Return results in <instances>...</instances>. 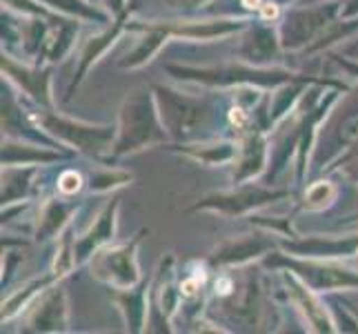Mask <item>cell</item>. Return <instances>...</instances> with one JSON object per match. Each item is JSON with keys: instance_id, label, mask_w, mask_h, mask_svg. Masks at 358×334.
<instances>
[{"instance_id": "27", "label": "cell", "mask_w": 358, "mask_h": 334, "mask_svg": "<svg viewBox=\"0 0 358 334\" xmlns=\"http://www.w3.org/2000/svg\"><path fill=\"white\" fill-rule=\"evenodd\" d=\"M336 194H338V188L331 181L312 183L303 194L301 209H307V212H320V209L329 207L336 201Z\"/></svg>"}, {"instance_id": "9", "label": "cell", "mask_w": 358, "mask_h": 334, "mask_svg": "<svg viewBox=\"0 0 358 334\" xmlns=\"http://www.w3.org/2000/svg\"><path fill=\"white\" fill-rule=\"evenodd\" d=\"M69 323V307H67V292L63 286H49L38 299L29 305L27 332H65Z\"/></svg>"}, {"instance_id": "34", "label": "cell", "mask_w": 358, "mask_h": 334, "mask_svg": "<svg viewBox=\"0 0 358 334\" xmlns=\"http://www.w3.org/2000/svg\"><path fill=\"white\" fill-rule=\"evenodd\" d=\"M336 63L341 67H345L348 71H352V74H358V65H352V63H348V60H343V58H336Z\"/></svg>"}, {"instance_id": "8", "label": "cell", "mask_w": 358, "mask_h": 334, "mask_svg": "<svg viewBox=\"0 0 358 334\" xmlns=\"http://www.w3.org/2000/svg\"><path fill=\"white\" fill-rule=\"evenodd\" d=\"M282 199H289V190H271V188H265V185L243 183V185H236V190H231V192L205 196V199L196 203L192 209H209V212H216L223 216H243L256 207H263V205L276 203Z\"/></svg>"}, {"instance_id": "18", "label": "cell", "mask_w": 358, "mask_h": 334, "mask_svg": "<svg viewBox=\"0 0 358 334\" xmlns=\"http://www.w3.org/2000/svg\"><path fill=\"white\" fill-rule=\"evenodd\" d=\"M127 29L143 32L145 36H143V41L118 63L122 69H138V67L147 65L160 52V47H163L171 39V36L158 25V20H150V22H147V20H141V22L134 20L131 25L127 22Z\"/></svg>"}, {"instance_id": "21", "label": "cell", "mask_w": 358, "mask_h": 334, "mask_svg": "<svg viewBox=\"0 0 358 334\" xmlns=\"http://www.w3.org/2000/svg\"><path fill=\"white\" fill-rule=\"evenodd\" d=\"M152 290V283H138V286L109 292L112 301L120 307V312L125 314V323L129 332H143L145 330V319H147V294Z\"/></svg>"}, {"instance_id": "16", "label": "cell", "mask_w": 358, "mask_h": 334, "mask_svg": "<svg viewBox=\"0 0 358 334\" xmlns=\"http://www.w3.org/2000/svg\"><path fill=\"white\" fill-rule=\"evenodd\" d=\"M267 167V139L265 130L250 127L243 134L241 152L236 158V169H234V185H243L252 181Z\"/></svg>"}, {"instance_id": "32", "label": "cell", "mask_w": 358, "mask_h": 334, "mask_svg": "<svg viewBox=\"0 0 358 334\" xmlns=\"http://www.w3.org/2000/svg\"><path fill=\"white\" fill-rule=\"evenodd\" d=\"M105 3H107V9H112V14H116V16L125 14V3H127V0H105Z\"/></svg>"}, {"instance_id": "33", "label": "cell", "mask_w": 358, "mask_h": 334, "mask_svg": "<svg viewBox=\"0 0 358 334\" xmlns=\"http://www.w3.org/2000/svg\"><path fill=\"white\" fill-rule=\"evenodd\" d=\"M345 5H348V7L341 11L343 18H354V16H358V0H348Z\"/></svg>"}, {"instance_id": "35", "label": "cell", "mask_w": 358, "mask_h": 334, "mask_svg": "<svg viewBox=\"0 0 358 334\" xmlns=\"http://www.w3.org/2000/svg\"><path fill=\"white\" fill-rule=\"evenodd\" d=\"M350 54H356V56H358V43H356V45H354V47L350 49Z\"/></svg>"}, {"instance_id": "14", "label": "cell", "mask_w": 358, "mask_h": 334, "mask_svg": "<svg viewBox=\"0 0 358 334\" xmlns=\"http://www.w3.org/2000/svg\"><path fill=\"white\" fill-rule=\"evenodd\" d=\"M118 207H120V199L114 196V199L103 207V212L98 214L94 225L85 232L80 239H76V261H78V265L87 263L90 258L101 250V247L109 245V241L116 237Z\"/></svg>"}, {"instance_id": "29", "label": "cell", "mask_w": 358, "mask_h": 334, "mask_svg": "<svg viewBox=\"0 0 358 334\" xmlns=\"http://www.w3.org/2000/svg\"><path fill=\"white\" fill-rule=\"evenodd\" d=\"M131 183V174L129 172H120V169H98L92 174L90 179V192L92 194H105V192H112L116 188H120V185H127Z\"/></svg>"}, {"instance_id": "3", "label": "cell", "mask_w": 358, "mask_h": 334, "mask_svg": "<svg viewBox=\"0 0 358 334\" xmlns=\"http://www.w3.org/2000/svg\"><path fill=\"white\" fill-rule=\"evenodd\" d=\"M167 74L182 83H201L205 88H280L287 83H329L316 81L310 76H299V74L280 69V67H256L250 63H229L220 67H180L167 65Z\"/></svg>"}, {"instance_id": "4", "label": "cell", "mask_w": 358, "mask_h": 334, "mask_svg": "<svg viewBox=\"0 0 358 334\" xmlns=\"http://www.w3.org/2000/svg\"><path fill=\"white\" fill-rule=\"evenodd\" d=\"M29 114L58 143L69 145L73 150L87 154L90 158L96 160L103 158L114 147L116 127L112 125H87V123L56 114L54 107H41V105L29 109Z\"/></svg>"}, {"instance_id": "6", "label": "cell", "mask_w": 358, "mask_h": 334, "mask_svg": "<svg viewBox=\"0 0 358 334\" xmlns=\"http://www.w3.org/2000/svg\"><path fill=\"white\" fill-rule=\"evenodd\" d=\"M269 267H287L301 277L314 292L358 290V272L331 263V258H299L287 254L267 256Z\"/></svg>"}, {"instance_id": "11", "label": "cell", "mask_w": 358, "mask_h": 334, "mask_svg": "<svg viewBox=\"0 0 358 334\" xmlns=\"http://www.w3.org/2000/svg\"><path fill=\"white\" fill-rule=\"evenodd\" d=\"M280 247L289 256L299 258H350L358 254V237L345 239H325V237H294L289 241L282 239Z\"/></svg>"}, {"instance_id": "28", "label": "cell", "mask_w": 358, "mask_h": 334, "mask_svg": "<svg viewBox=\"0 0 358 334\" xmlns=\"http://www.w3.org/2000/svg\"><path fill=\"white\" fill-rule=\"evenodd\" d=\"M358 29V16H354L352 20H341V22H331L329 27L318 36V39L310 45L305 47V54H314V52H320V49H325L329 45H334L338 41H345L350 39V36Z\"/></svg>"}, {"instance_id": "15", "label": "cell", "mask_w": 358, "mask_h": 334, "mask_svg": "<svg viewBox=\"0 0 358 334\" xmlns=\"http://www.w3.org/2000/svg\"><path fill=\"white\" fill-rule=\"evenodd\" d=\"M280 36L276 29L267 27V25H247V36L241 41L236 56L243 63H250L256 67H263L265 63L276 60L280 54Z\"/></svg>"}, {"instance_id": "23", "label": "cell", "mask_w": 358, "mask_h": 334, "mask_svg": "<svg viewBox=\"0 0 358 334\" xmlns=\"http://www.w3.org/2000/svg\"><path fill=\"white\" fill-rule=\"evenodd\" d=\"M178 152L187 158L196 160V163L207 165V167H218L227 163H236L241 145L229 143V141H218V143H182L178 145Z\"/></svg>"}, {"instance_id": "17", "label": "cell", "mask_w": 358, "mask_h": 334, "mask_svg": "<svg viewBox=\"0 0 358 334\" xmlns=\"http://www.w3.org/2000/svg\"><path fill=\"white\" fill-rule=\"evenodd\" d=\"M125 18H127V14L118 16L109 29H105V32H101V34H96V36H92V39H87V41L83 43V47H80V56H78V67H76V74H73L71 85H69V94H67V98L73 96L76 88L85 81V76H87V71L92 69V65H96L98 60H101V56L107 52V49L116 43V39L120 36V32L127 27V25H125Z\"/></svg>"}, {"instance_id": "26", "label": "cell", "mask_w": 358, "mask_h": 334, "mask_svg": "<svg viewBox=\"0 0 358 334\" xmlns=\"http://www.w3.org/2000/svg\"><path fill=\"white\" fill-rule=\"evenodd\" d=\"M45 7L60 11V14H67L71 18L78 20H96V22H109L107 11L98 9V5H92L90 0H38Z\"/></svg>"}, {"instance_id": "12", "label": "cell", "mask_w": 358, "mask_h": 334, "mask_svg": "<svg viewBox=\"0 0 358 334\" xmlns=\"http://www.w3.org/2000/svg\"><path fill=\"white\" fill-rule=\"evenodd\" d=\"M3 74H7L9 81H14L18 88L27 94L36 105L41 107H54L52 96V69L18 65L14 58L3 54Z\"/></svg>"}, {"instance_id": "1", "label": "cell", "mask_w": 358, "mask_h": 334, "mask_svg": "<svg viewBox=\"0 0 358 334\" xmlns=\"http://www.w3.org/2000/svg\"><path fill=\"white\" fill-rule=\"evenodd\" d=\"M169 134L160 120V111L154 90L136 88L122 101L118 111L116 141L109 158H120L127 154H136L145 147L167 143Z\"/></svg>"}, {"instance_id": "5", "label": "cell", "mask_w": 358, "mask_h": 334, "mask_svg": "<svg viewBox=\"0 0 358 334\" xmlns=\"http://www.w3.org/2000/svg\"><path fill=\"white\" fill-rule=\"evenodd\" d=\"M145 232L147 230H141L138 234H134L131 241H125L120 245L101 247V250L90 258L92 277L107 283L109 288H118V290L138 286L141 272H138V256H136V250H138Z\"/></svg>"}, {"instance_id": "22", "label": "cell", "mask_w": 358, "mask_h": 334, "mask_svg": "<svg viewBox=\"0 0 358 334\" xmlns=\"http://www.w3.org/2000/svg\"><path fill=\"white\" fill-rule=\"evenodd\" d=\"M63 154L54 147H41V143L31 141H16L7 139L3 141V167L11 165H43V163H54L60 160Z\"/></svg>"}, {"instance_id": "2", "label": "cell", "mask_w": 358, "mask_h": 334, "mask_svg": "<svg viewBox=\"0 0 358 334\" xmlns=\"http://www.w3.org/2000/svg\"><path fill=\"white\" fill-rule=\"evenodd\" d=\"M154 96L169 139L178 143L205 141L207 132L218 123L216 98H196L169 90L165 85H154Z\"/></svg>"}, {"instance_id": "20", "label": "cell", "mask_w": 358, "mask_h": 334, "mask_svg": "<svg viewBox=\"0 0 358 334\" xmlns=\"http://www.w3.org/2000/svg\"><path fill=\"white\" fill-rule=\"evenodd\" d=\"M65 199L45 201L43 209L38 212V225H36V241L38 243L60 237V234L71 225V216L78 212V203L65 201Z\"/></svg>"}, {"instance_id": "19", "label": "cell", "mask_w": 358, "mask_h": 334, "mask_svg": "<svg viewBox=\"0 0 358 334\" xmlns=\"http://www.w3.org/2000/svg\"><path fill=\"white\" fill-rule=\"evenodd\" d=\"M338 94H341V88H336L334 92H325V96L320 98L318 105L312 111H307L301 120V125H299V163H296V167H299V179H303L307 172V158H310L312 145L316 139V127L329 114V109L334 107V103L338 101Z\"/></svg>"}, {"instance_id": "36", "label": "cell", "mask_w": 358, "mask_h": 334, "mask_svg": "<svg viewBox=\"0 0 358 334\" xmlns=\"http://www.w3.org/2000/svg\"><path fill=\"white\" fill-rule=\"evenodd\" d=\"M90 3H92V5H96V3H101V0H90Z\"/></svg>"}, {"instance_id": "25", "label": "cell", "mask_w": 358, "mask_h": 334, "mask_svg": "<svg viewBox=\"0 0 358 334\" xmlns=\"http://www.w3.org/2000/svg\"><path fill=\"white\" fill-rule=\"evenodd\" d=\"M60 279L54 274V272H49V274L41 277V279H34L29 283H24V286L20 290H16L14 294L9 296V299L3 303V321L11 319V316H16L22 307H29L38 296L49 288V286H54V283H58Z\"/></svg>"}, {"instance_id": "10", "label": "cell", "mask_w": 358, "mask_h": 334, "mask_svg": "<svg viewBox=\"0 0 358 334\" xmlns=\"http://www.w3.org/2000/svg\"><path fill=\"white\" fill-rule=\"evenodd\" d=\"M282 283L287 288V296L292 299V303L299 307V312L303 314V319L310 323V328L314 332H334L336 323L334 319H329V310L325 307V303H320L316 299V292L307 286V283L296 277L292 270H280Z\"/></svg>"}, {"instance_id": "7", "label": "cell", "mask_w": 358, "mask_h": 334, "mask_svg": "<svg viewBox=\"0 0 358 334\" xmlns=\"http://www.w3.org/2000/svg\"><path fill=\"white\" fill-rule=\"evenodd\" d=\"M338 14V3H318L312 7H296L287 11V16L280 22V45L282 49H301L307 43H314L323 34Z\"/></svg>"}, {"instance_id": "24", "label": "cell", "mask_w": 358, "mask_h": 334, "mask_svg": "<svg viewBox=\"0 0 358 334\" xmlns=\"http://www.w3.org/2000/svg\"><path fill=\"white\" fill-rule=\"evenodd\" d=\"M36 165H11L3 169V205H14L27 199L34 185Z\"/></svg>"}, {"instance_id": "13", "label": "cell", "mask_w": 358, "mask_h": 334, "mask_svg": "<svg viewBox=\"0 0 358 334\" xmlns=\"http://www.w3.org/2000/svg\"><path fill=\"white\" fill-rule=\"evenodd\" d=\"M274 250V241H271L267 234L263 237H238L225 241L223 245H218L216 250L209 254V265L214 267H225V265H245L254 261V258L271 254Z\"/></svg>"}, {"instance_id": "30", "label": "cell", "mask_w": 358, "mask_h": 334, "mask_svg": "<svg viewBox=\"0 0 358 334\" xmlns=\"http://www.w3.org/2000/svg\"><path fill=\"white\" fill-rule=\"evenodd\" d=\"M83 188H85V181H83V176L78 174L76 169H65L63 174L58 176L56 192L60 196H67V199H71V196H76Z\"/></svg>"}, {"instance_id": "31", "label": "cell", "mask_w": 358, "mask_h": 334, "mask_svg": "<svg viewBox=\"0 0 358 334\" xmlns=\"http://www.w3.org/2000/svg\"><path fill=\"white\" fill-rule=\"evenodd\" d=\"M165 3L169 7H174V9H182V11H189V9H196V7H201L205 5L207 0H165Z\"/></svg>"}]
</instances>
